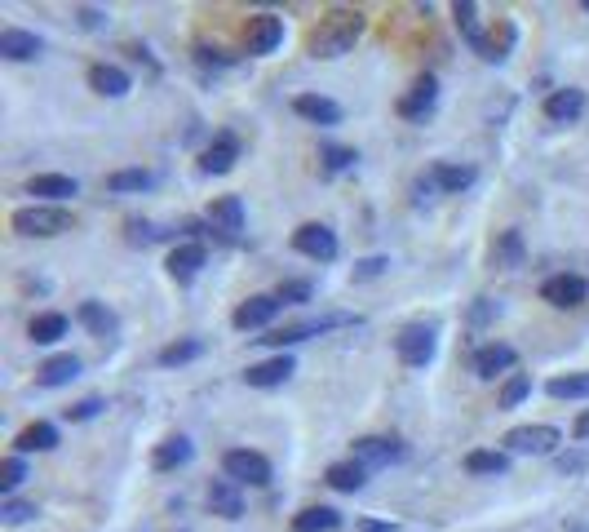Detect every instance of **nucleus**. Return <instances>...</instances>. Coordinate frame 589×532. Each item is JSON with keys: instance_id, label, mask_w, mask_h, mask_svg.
<instances>
[{"instance_id": "nucleus-1", "label": "nucleus", "mask_w": 589, "mask_h": 532, "mask_svg": "<svg viewBox=\"0 0 589 532\" xmlns=\"http://www.w3.org/2000/svg\"><path fill=\"white\" fill-rule=\"evenodd\" d=\"M364 27H368V18L359 14V9H346V5L328 9V14L310 27L306 54L310 58H341V54H350V49H355V40L364 36Z\"/></svg>"}, {"instance_id": "nucleus-2", "label": "nucleus", "mask_w": 589, "mask_h": 532, "mask_svg": "<svg viewBox=\"0 0 589 532\" xmlns=\"http://www.w3.org/2000/svg\"><path fill=\"white\" fill-rule=\"evenodd\" d=\"M14 231L31 235V240H49V235L71 231V213L62 204H27V209H14Z\"/></svg>"}, {"instance_id": "nucleus-3", "label": "nucleus", "mask_w": 589, "mask_h": 532, "mask_svg": "<svg viewBox=\"0 0 589 532\" xmlns=\"http://www.w3.org/2000/svg\"><path fill=\"white\" fill-rule=\"evenodd\" d=\"M434 351H439V329L434 324H403L399 337H395V355L408 368H426L434 360Z\"/></svg>"}, {"instance_id": "nucleus-4", "label": "nucleus", "mask_w": 589, "mask_h": 532, "mask_svg": "<svg viewBox=\"0 0 589 532\" xmlns=\"http://www.w3.org/2000/svg\"><path fill=\"white\" fill-rule=\"evenodd\" d=\"M222 475L235 479V484H248V488H266L271 484V462H266L262 453H253V448H231V453L222 457Z\"/></svg>"}, {"instance_id": "nucleus-5", "label": "nucleus", "mask_w": 589, "mask_h": 532, "mask_svg": "<svg viewBox=\"0 0 589 532\" xmlns=\"http://www.w3.org/2000/svg\"><path fill=\"white\" fill-rule=\"evenodd\" d=\"M558 444H563V431H558V426H545V422L514 426V431L505 435V448H510V453H523V457H550Z\"/></svg>"}, {"instance_id": "nucleus-6", "label": "nucleus", "mask_w": 589, "mask_h": 532, "mask_svg": "<svg viewBox=\"0 0 589 532\" xmlns=\"http://www.w3.org/2000/svg\"><path fill=\"white\" fill-rule=\"evenodd\" d=\"M293 249L302 253V258L333 262L337 258V235H333V227H324V222H302V227L293 231Z\"/></svg>"}, {"instance_id": "nucleus-7", "label": "nucleus", "mask_w": 589, "mask_h": 532, "mask_svg": "<svg viewBox=\"0 0 589 532\" xmlns=\"http://www.w3.org/2000/svg\"><path fill=\"white\" fill-rule=\"evenodd\" d=\"M403 457V444L390 435H364L355 439V448H350V462L368 466V470H381V466H395Z\"/></svg>"}, {"instance_id": "nucleus-8", "label": "nucleus", "mask_w": 589, "mask_h": 532, "mask_svg": "<svg viewBox=\"0 0 589 532\" xmlns=\"http://www.w3.org/2000/svg\"><path fill=\"white\" fill-rule=\"evenodd\" d=\"M337 324H350L346 315H319V320H302V324H284V329H271L266 337H257V342H266V346H297V342H306V337H319V333H328V329H337Z\"/></svg>"}, {"instance_id": "nucleus-9", "label": "nucleus", "mask_w": 589, "mask_h": 532, "mask_svg": "<svg viewBox=\"0 0 589 532\" xmlns=\"http://www.w3.org/2000/svg\"><path fill=\"white\" fill-rule=\"evenodd\" d=\"M279 45H284V18H279V14L248 18V32H244V49H248V54L262 58V54H275Z\"/></svg>"}, {"instance_id": "nucleus-10", "label": "nucleus", "mask_w": 589, "mask_h": 532, "mask_svg": "<svg viewBox=\"0 0 589 532\" xmlns=\"http://www.w3.org/2000/svg\"><path fill=\"white\" fill-rule=\"evenodd\" d=\"M589 298V280L585 275H550V280L541 284V302L558 306V311H572V306H581Z\"/></svg>"}, {"instance_id": "nucleus-11", "label": "nucleus", "mask_w": 589, "mask_h": 532, "mask_svg": "<svg viewBox=\"0 0 589 532\" xmlns=\"http://www.w3.org/2000/svg\"><path fill=\"white\" fill-rule=\"evenodd\" d=\"M293 373H297V360L279 351V355H271V360H262V364H248L244 368V382L257 386V391H271V386H284Z\"/></svg>"}, {"instance_id": "nucleus-12", "label": "nucleus", "mask_w": 589, "mask_h": 532, "mask_svg": "<svg viewBox=\"0 0 589 532\" xmlns=\"http://www.w3.org/2000/svg\"><path fill=\"white\" fill-rule=\"evenodd\" d=\"M279 306H284V302H279L275 293H253L248 302L235 306L231 324H235V329H244V333H248V329H266V324H271L275 315H279Z\"/></svg>"}, {"instance_id": "nucleus-13", "label": "nucleus", "mask_w": 589, "mask_h": 532, "mask_svg": "<svg viewBox=\"0 0 589 532\" xmlns=\"http://www.w3.org/2000/svg\"><path fill=\"white\" fill-rule=\"evenodd\" d=\"M235 160H240V138H235V133H217L209 147L200 151V173H209V178H217V173H231Z\"/></svg>"}, {"instance_id": "nucleus-14", "label": "nucleus", "mask_w": 589, "mask_h": 532, "mask_svg": "<svg viewBox=\"0 0 589 532\" xmlns=\"http://www.w3.org/2000/svg\"><path fill=\"white\" fill-rule=\"evenodd\" d=\"M514 364H519V351H514L510 342H488V346H479V351H474V373H479L483 382L510 373Z\"/></svg>"}, {"instance_id": "nucleus-15", "label": "nucleus", "mask_w": 589, "mask_h": 532, "mask_svg": "<svg viewBox=\"0 0 589 532\" xmlns=\"http://www.w3.org/2000/svg\"><path fill=\"white\" fill-rule=\"evenodd\" d=\"M434 102H439V80L426 71V76L412 80V94L399 98V116L403 120H426L430 111H434Z\"/></svg>"}, {"instance_id": "nucleus-16", "label": "nucleus", "mask_w": 589, "mask_h": 532, "mask_svg": "<svg viewBox=\"0 0 589 532\" xmlns=\"http://www.w3.org/2000/svg\"><path fill=\"white\" fill-rule=\"evenodd\" d=\"M204 262H209V249H204L200 240H186V244H178V249L169 253V275L178 284H191L195 275H200Z\"/></svg>"}, {"instance_id": "nucleus-17", "label": "nucleus", "mask_w": 589, "mask_h": 532, "mask_svg": "<svg viewBox=\"0 0 589 532\" xmlns=\"http://www.w3.org/2000/svg\"><path fill=\"white\" fill-rule=\"evenodd\" d=\"M585 116V89H554L550 98H545V120H554V125H572V120Z\"/></svg>"}, {"instance_id": "nucleus-18", "label": "nucleus", "mask_w": 589, "mask_h": 532, "mask_svg": "<svg viewBox=\"0 0 589 532\" xmlns=\"http://www.w3.org/2000/svg\"><path fill=\"white\" fill-rule=\"evenodd\" d=\"M89 89L102 98H124L133 89V80H129V71L116 67V63H93L89 67Z\"/></svg>"}, {"instance_id": "nucleus-19", "label": "nucleus", "mask_w": 589, "mask_h": 532, "mask_svg": "<svg viewBox=\"0 0 589 532\" xmlns=\"http://www.w3.org/2000/svg\"><path fill=\"white\" fill-rule=\"evenodd\" d=\"M40 49H45V40L36 32H23V27H5V32H0V58H9V63L40 58Z\"/></svg>"}, {"instance_id": "nucleus-20", "label": "nucleus", "mask_w": 589, "mask_h": 532, "mask_svg": "<svg viewBox=\"0 0 589 532\" xmlns=\"http://www.w3.org/2000/svg\"><path fill=\"white\" fill-rule=\"evenodd\" d=\"M209 222H213V231L226 235V240H240V231H244V200L240 196L213 200L209 204Z\"/></svg>"}, {"instance_id": "nucleus-21", "label": "nucleus", "mask_w": 589, "mask_h": 532, "mask_svg": "<svg viewBox=\"0 0 589 532\" xmlns=\"http://www.w3.org/2000/svg\"><path fill=\"white\" fill-rule=\"evenodd\" d=\"M293 111L302 120H310V125H341V107L333 98H324V94H297Z\"/></svg>"}, {"instance_id": "nucleus-22", "label": "nucleus", "mask_w": 589, "mask_h": 532, "mask_svg": "<svg viewBox=\"0 0 589 532\" xmlns=\"http://www.w3.org/2000/svg\"><path fill=\"white\" fill-rule=\"evenodd\" d=\"M209 510L222 519H240L244 515V497H240V484L235 479H213L209 484Z\"/></svg>"}, {"instance_id": "nucleus-23", "label": "nucleus", "mask_w": 589, "mask_h": 532, "mask_svg": "<svg viewBox=\"0 0 589 532\" xmlns=\"http://www.w3.org/2000/svg\"><path fill=\"white\" fill-rule=\"evenodd\" d=\"M195 457V444L186 435H169V439H160L155 444V453H151V466L155 470H178V466H186Z\"/></svg>"}, {"instance_id": "nucleus-24", "label": "nucleus", "mask_w": 589, "mask_h": 532, "mask_svg": "<svg viewBox=\"0 0 589 532\" xmlns=\"http://www.w3.org/2000/svg\"><path fill=\"white\" fill-rule=\"evenodd\" d=\"M76 178H67V173H40V178H31L27 182V196H40V200H49V204H58V200H71L76 196Z\"/></svg>"}, {"instance_id": "nucleus-25", "label": "nucleus", "mask_w": 589, "mask_h": 532, "mask_svg": "<svg viewBox=\"0 0 589 532\" xmlns=\"http://www.w3.org/2000/svg\"><path fill=\"white\" fill-rule=\"evenodd\" d=\"M14 448H18V457H27V453H49V448H58V426L31 422V426H23V431H18Z\"/></svg>"}, {"instance_id": "nucleus-26", "label": "nucleus", "mask_w": 589, "mask_h": 532, "mask_svg": "<svg viewBox=\"0 0 589 532\" xmlns=\"http://www.w3.org/2000/svg\"><path fill=\"white\" fill-rule=\"evenodd\" d=\"M76 320L85 324V329L93 333V337H116L120 333V320H116V311H107L102 302H80V311H76Z\"/></svg>"}, {"instance_id": "nucleus-27", "label": "nucleus", "mask_w": 589, "mask_h": 532, "mask_svg": "<svg viewBox=\"0 0 589 532\" xmlns=\"http://www.w3.org/2000/svg\"><path fill=\"white\" fill-rule=\"evenodd\" d=\"M430 178H434V187H439L443 196H461V191L474 187V178H479V173H474L470 165H434Z\"/></svg>"}, {"instance_id": "nucleus-28", "label": "nucleus", "mask_w": 589, "mask_h": 532, "mask_svg": "<svg viewBox=\"0 0 589 532\" xmlns=\"http://www.w3.org/2000/svg\"><path fill=\"white\" fill-rule=\"evenodd\" d=\"M76 377H80V360H76V355H54V360L40 364L36 382L54 391V386H67V382H76Z\"/></svg>"}, {"instance_id": "nucleus-29", "label": "nucleus", "mask_w": 589, "mask_h": 532, "mask_svg": "<svg viewBox=\"0 0 589 532\" xmlns=\"http://www.w3.org/2000/svg\"><path fill=\"white\" fill-rule=\"evenodd\" d=\"M324 479H328V488H337V493H359V488L368 484V466H359V462H333L324 470Z\"/></svg>"}, {"instance_id": "nucleus-30", "label": "nucleus", "mask_w": 589, "mask_h": 532, "mask_svg": "<svg viewBox=\"0 0 589 532\" xmlns=\"http://www.w3.org/2000/svg\"><path fill=\"white\" fill-rule=\"evenodd\" d=\"M341 528V515L333 506H306L293 515V532H337Z\"/></svg>"}, {"instance_id": "nucleus-31", "label": "nucleus", "mask_w": 589, "mask_h": 532, "mask_svg": "<svg viewBox=\"0 0 589 532\" xmlns=\"http://www.w3.org/2000/svg\"><path fill=\"white\" fill-rule=\"evenodd\" d=\"M452 18H457V32L470 40V49L479 54L483 40H488V36H483V23H479V5H474V0H465V5L452 9Z\"/></svg>"}, {"instance_id": "nucleus-32", "label": "nucleus", "mask_w": 589, "mask_h": 532, "mask_svg": "<svg viewBox=\"0 0 589 532\" xmlns=\"http://www.w3.org/2000/svg\"><path fill=\"white\" fill-rule=\"evenodd\" d=\"M27 333H31V342H36V346H49V342H58V337H67V315H58V311H45V315H36V320L27 324Z\"/></svg>"}, {"instance_id": "nucleus-33", "label": "nucleus", "mask_w": 589, "mask_h": 532, "mask_svg": "<svg viewBox=\"0 0 589 532\" xmlns=\"http://www.w3.org/2000/svg\"><path fill=\"white\" fill-rule=\"evenodd\" d=\"M492 262L505 266V271H514V266H523V235L519 231H501L492 244Z\"/></svg>"}, {"instance_id": "nucleus-34", "label": "nucleus", "mask_w": 589, "mask_h": 532, "mask_svg": "<svg viewBox=\"0 0 589 532\" xmlns=\"http://www.w3.org/2000/svg\"><path fill=\"white\" fill-rule=\"evenodd\" d=\"M200 351H204L200 337H182V342H169V346H164V351H160V364H164V368L191 364V360H200Z\"/></svg>"}, {"instance_id": "nucleus-35", "label": "nucleus", "mask_w": 589, "mask_h": 532, "mask_svg": "<svg viewBox=\"0 0 589 532\" xmlns=\"http://www.w3.org/2000/svg\"><path fill=\"white\" fill-rule=\"evenodd\" d=\"M465 470H470V475H492V479H496V475H505V470H510V457L479 448V453L465 457Z\"/></svg>"}, {"instance_id": "nucleus-36", "label": "nucleus", "mask_w": 589, "mask_h": 532, "mask_svg": "<svg viewBox=\"0 0 589 532\" xmlns=\"http://www.w3.org/2000/svg\"><path fill=\"white\" fill-rule=\"evenodd\" d=\"M107 187L116 191V196H124V191H147V187H155V173L151 169H120L107 178Z\"/></svg>"}, {"instance_id": "nucleus-37", "label": "nucleus", "mask_w": 589, "mask_h": 532, "mask_svg": "<svg viewBox=\"0 0 589 532\" xmlns=\"http://www.w3.org/2000/svg\"><path fill=\"white\" fill-rule=\"evenodd\" d=\"M554 399H589V373H567V377H554L545 386Z\"/></svg>"}, {"instance_id": "nucleus-38", "label": "nucleus", "mask_w": 589, "mask_h": 532, "mask_svg": "<svg viewBox=\"0 0 589 532\" xmlns=\"http://www.w3.org/2000/svg\"><path fill=\"white\" fill-rule=\"evenodd\" d=\"M23 479H27V462L18 453L0 462V493H5V497H14V488L23 484Z\"/></svg>"}, {"instance_id": "nucleus-39", "label": "nucleus", "mask_w": 589, "mask_h": 532, "mask_svg": "<svg viewBox=\"0 0 589 532\" xmlns=\"http://www.w3.org/2000/svg\"><path fill=\"white\" fill-rule=\"evenodd\" d=\"M319 160H324V173H341V169L355 165L359 151H355V147H333V142H328V147L319 151Z\"/></svg>"}, {"instance_id": "nucleus-40", "label": "nucleus", "mask_w": 589, "mask_h": 532, "mask_svg": "<svg viewBox=\"0 0 589 532\" xmlns=\"http://www.w3.org/2000/svg\"><path fill=\"white\" fill-rule=\"evenodd\" d=\"M527 395H532V377H527V373H514L510 382L501 386V408H519Z\"/></svg>"}, {"instance_id": "nucleus-41", "label": "nucleus", "mask_w": 589, "mask_h": 532, "mask_svg": "<svg viewBox=\"0 0 589 532\" xmlns=\"http://www.w3.org/2000/svg\"><path fill=\"white\" fill-rule=\"evenodd\" d=\"M31 515H36V506H31V501H18V497L0 501V519H5V524H27Z\"/></svg>"}, {"instance_id": "nucleus-42", "label": "nucleus", "mask_w": 589, "mask_h": 532, "mask_svg": "<svg viewBox=\"0 0 589 532\" xmlns=\"http://www.w3.org/2000/svg\"><path fill=\"white\" fill-rule=\"evenodd\" d=\"M102 408H107V404H102L98 395H89V399H80V404L67 408V422H89V417H98Z\"/></svg>"}, {"instance_id": "nucleus-43", "label": "nucleus", "mask_w": 589, "mask_h": 532, "mask_svg": "<svg viewBox=\"0 0 589 532\" xmlns=\"http://www.w3.org/2000/svg\"><path fill=\"white\" fill-rule=\"evenodd\" d=\"M160 235H164V231L155 227V222H138V218L129 222V244H155Z\"/></svg>"}, {"instance_id": "nucleus-44", "label": "nucleus", "mask_w": 589, "mask_h": 532, "mask_svg": "<svg viewBox=\"0 0 589 532\" xmlns=\"http://www.w3.org/2000/svg\"><path fill=\"white\" fill-rule=\"evenodd\" d=\"M275 298H279V302H310V284H306V280H284Z\"/></svg>"}, {"instance_id": "nucleus-45", "label": "nucleus", "mask_w": 589, "mask_h": 532, "mask_svg": "<svg viewBox=\"0 0 589 532\" xmlns=\"http://www.w3.org/2000/svg\"><path fill=\"white\" fill-rule=\"evenodd\" d=\"M554 466H558V475H581V470L589 466V457L585 453H563Z\"/></svg>"}, {"instance_id": "nucleus-46", "label": "nucleus", "mask_w": 589, "mask_h": 532, "mask_svg": "<svg viewBox=\"0 0 589 532\" xmlns=\"http://www.w3.org/2000/svg\"><path fill=\"white\" fill-rule=\"evenodd\" d=\"M76 18H80V27H85V32H98V27L107 23V14H102V9H93V5H80Z\"/></svg>"}, {"instance_id": "nucleus-47", "label": "nucleus", "mask_w": 589, "mask_h": 532, "mask_svg": "<svg viewBox=\"0 0 589 532\" xmlns=\"http://www.w3.org/2000/svg\"><path fill=\"white\" fill-rule=\"evenodd\" d=\"M386 258H364V262H359L355 266V280H372V275H381V271H386Z\"/></svg>"}, {"instance_id": "nucleus-48", "label": "nucleus", "mask_w": 589, "mask_h": 532, "mask_svg": "<svg viewBox=\"0 0 589 532\" xmlns=\"http://www.w3.org/2000/svg\"><path fill=\"white\" fill-rule=\"evenodd\" d=\"M195 58H200L204 67H209V63H213V67H226V63H231V58H226L222 49H209V45H200V49H195Z\"/></svg>"}, {"instance_id": "nucleus-49", "label": "nucleus", "mask_w": 589, "mask_h": 532, "mask_svg": "<svg viewBox=\"0 0 589 532\" xmlns=\"http://www.w3.org/2000/svg\"><path fill=\"white\" fill-rule=\"evenodd\" d=\"M572 435H576V439H589V408H585V413H581V417H576Z\"/></svg>"}, {"instance_id": "nucleus-50", "label": "nucleus", "mask_w": 589, "mask_h": 532, "mask_svg": "<svg viewBox=\"0 0 589 532\" xmlns=\"http://www.w3.org/2000/svg\"><path fill=\"white\" fill-rule=\"evenodd\" d=\"M359 528H364V532H395L390 524H372V519H364V524H359Z\"/></svg>"}, {"instance_id": "nucleus-51", "label": "nucleus", "mask_w": 589, "mask_h": 532, "mask_svg": "<svg viewBox=\"0 0 589 532\" xmlns=\"http://www.w3.org/2000/svg\"><path fill=\"white\" fill-rule=\"evenodd\" d=\"M585 14H589V0H585Z\"/></svg>"}]
</instances>
